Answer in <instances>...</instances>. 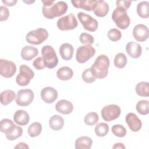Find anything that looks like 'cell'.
<instances>
[{
  "instance_id": "1",
  "label": "cell",
  "mask_w": 149,
  "mask_h": 149,
  "mask_svg": "<svg viewBox=\"0 0 149 149\" xmlns=\"http://www.w3.org/2000/svg\"><path fill=\"white\" fill-rule=\"evenodd\" d=\"M43 3L42 14L48 19H53L65 14L68 10V4L64 1H58L54 3V1H41Z\"/></svg>"
},
{
  "instance_id": "2",
  "label": "cell",
  "mask_w": 149,
  "mask_h": 149,
  "mask_svg": "<svg viewBox=\"0 0 149 149\" xmlns=\"http://www.w3.org/2000/svg\"><path fill=\"white\" fill-rule=\"evenodd\" d=\"M109 65V58L105 55H100L95 59L90 70L95 79H104L108 75Z\"/></svg>"
},
{
  "instance_id": "3",
  "label": "cell",
  "mask_w": 149,
  "mask_h": 149,
  "mask_svg": "<svg viewBox=\"0 0 149 149\" xmlns=\"http://www.w3.org/2000/svg\"><path fill=\"white\" fill-rule=\"evenodd\" d=\"M112 19L116 26L122 30L126 29L130 25V19L126 10L121 7H117L112 12Z\"/></svg>"
},
{
  "instance_id": "4",
  "label": "cell",
  "mask_w": 149,
  "mask_h": 149,
  "mask_svg": "<svg viewBox=\"0 0 149 149\" xmlns=\"http://www.w3.org/2000/svg\"><path fill=\"white\" fill-rule=\"evenodd\" d=\"M41 54L45 67L53 69L57 66L58 58L55 49L51 45H44L41 49Z\"/></svg>"
},
{
  "instance_id": "5",
  "label": "cell",
  "mask_w": 149,
  "mask_h": 149,
  "mask_svg": "<svg viewBox=\"0 0 149 149\" xmlns=\"http://www.w3.org/2000/svg\"><path fill=\"white\" fill-rule=\"evenodd\" d=\"M48 33L43 28H38L36 30L29 31L26 36V41L33 45H40L48 38Z\"/></svg>"
},
{
  "instance_id": "6",
  "label": "cell",
  "mask_w": 149,
  "mask_h": 149,
  "mask_svg": "<svg viewBox=\"0 0 149 149\" xmlns=\"http://www.w3.org/2000/svg\"><path fill=\"white\" fill-rule=\"evenodd\" d=\"M34 76V73L30 67L26 65H22L19 67V73L16 76V81L20 86H26Z\"/></svg>"
},
{
  "instance_id": "7",
  "label": "cell",
  "mask_w": 149,
  "mask_h": 149,
  "mask_svg": "<svg viewBox=\"0 0 149 149\" xmlns=\"http://www.w3.org/2000/svg\"><path fill=\"white\" fill-rule=\"evenodd\" d=\"M95 54V49L90 45L79 47L76 54V59L80 63H86Z\"/></svg>"
},
{
  "instance_id": "8",
  "label": "cell",
  "mask_w": 149,
  "mask_h": 149,
  "mask_svg": "<svg viewBox=\"0 0 149 149\" xmlns=\"http://www.w3.org/2000/svg\"><path fill=\"white\" fill-rule=\"evenodd\" d=\"M56 24L60 30H70L74 29L77 26L78 22L74 15L71 13L59 19Z\"/></svg>"
},
{
  "instance_id": "9",
  "label": "cell",
  "mask_w": 149,
  "mask_h": 149,
  "mask_svg": "<svg viewBox=\"0 0 149 149\" xmlns=\"http://www.w3.org/2000/svg\"><path fill=\"white\" fill-rule=\"evenodd\" d=\"M121 113L120 107L116 104L106 105L101 109V116L107 122L112 121L119 116Z\"/></svg>"
},
{
  "instance_id": "10",
  "label": "cell",
  "mask_w": 149,
  "mask_h": 149,
  "mask_svg": "<svg viewBox=\"0 0 149 149\" xmlns=\"http://www.w3.org/2000/svg\"><path fill=\"white\" fill-rule=\"evenodd\" d=\"M77 17L85 30L94 32L97 29L98 23L96 19L90 15L80 12L77 13Z\"/></svg>"
},
{
  "instance_id": "11",
  "label": "cell",
  "mask_w": 149,
  "mask_h": 149,
  "mask_svg": "<svg viewBox=\"0 0 149 149\" xmlns=\"http://www.w3.org/2000/svg\"><path fill=\"white\" fill-rule=\"evenodd\" d=\"M34 93L30 89L20 90L17 93L16 103L21 107H26L30 105L34 100Z\"/></svg>"
},
{
  "instance_id": "12",
  "label": "cell",
  "mask_w": 149,
  "mask_h": 149,
  "mask_svg": "<svg viewBox=\"0 0 149 149\" xmlns=\"http://www.w3.org/2000/svg\"><path fill=\"white\" fill-rule=\"evenodd\" d=\"M16 72V66L12 61L0 59V74L5 78L12 77Z\"/></svg>"
},
{
  "instance_id": "13",
  "label": "cell",
  "mask_w": 149,
  "mask_h": 149,
  "mask_svg": "<svg viewBox=\"0 0 149 149\" xmlns=\"http://www.w3.org/2000/svg\"><path fill=\"white\" fill-rule=\"evenodd\" d=\"M148 29L143 24L135 26L133 30V35L135 40L139 42H144L148 38Z\"/></svg>"
},
{
  "instance_id": "14",
  "label": "cell",
  "mask_w": 149,
  "mask_h": 149,
  "mask_svg": "<svg viewBox=\"0 0 149 149\" xmlns=\"http://www.w3.org/2000/svg\"><path fill=\"white\" fill-rule=\"evenodd\" d=\"M125 120L132 132H136L141 129L142 126L141 121L135 113L132 112L128 113L126 116Z\"/></svg>"
},
{
  "instance_id": "15",
  "label": "cell",
  "mask_w": 149,
  "mask_h": 149,
  "mask_svg": "<svg viewBox=\"0 0 149 149\" xmlns=\"http://www.w3.org/2000/svg\"><path fill=\"white\" fill-rule=\"evenodd\" d=\"M41 97L45 103L51 104L58 98V92L53 87H46L41 91Z\"/></svg>"
},
{
  "instance_id": "16",
  "label": "cell",
  "mask_w": 149,
  "mask_h": 149,
  "mask_svg": "<svg viewBox=\"0 0 149 149\" xmlns=\"http://www.w3.org/2000/svg\"><path fill=\"white\" fill-rule=\"evenodd\" d=\"M56 111L63 115H68L72 113L73 109L72 103L66 100H61L57 102L55 105Z\"/></svg>"
},
{
  "instance_id": "17",
  "label": "cell",
  "mask_w": 149,
  "mask_h": 149,
  "mask_svg": "<svg viewBox=\"0 0 149 149\" xmlns=\"http://www.w3.org/2000/svg\"><path fill=\"white\" fill-rule=\"evenodd\" d=\"M126 50L127 54L133 58H139L142 53L141 45L134 41L129 42L126 46Z\"/></svg>"
},
{
  "instance_id": "18",
  "label": "cell",
  "mask_w": 149,
  "mask_h": 149,
  "mask_svg": "<svg viewBox=\"0 0 149 149\" xmlns=\"http://www.w3.org/2000/svg\"><path fill=\"white\" fill-rule=\"evenodd\" d=\"M97 0H77L72 1L73 6L76 8H81L87 11L94 10Z\"/></svg>"
},
{
  "instance_id": "19",
  "label": "cell",
  "mask_w": 149,
  "mask_h": 149,
  "mask_svg": "<svg viewBox=\"0 0 149 149\" xmlns=\"http://www.w3.org/2000/svg\"><path fill=\"white\" fill-rule=\"evenodd\" d=\"M108 4L103 0H97L95 7L94 8V13L98 17H104L109 12Z\"/></svg>"
},
{
  "instance_id": "20",
  "label": "cell",
  "mask_w": 149,
  "mask_h": 149,
  "mask_svg": "<svg viewBox=\"0 0 149 149\" xmlns=\"http://www.w3.org/2000/svg\"><path fill=\"white\" fill-rule=\"evenodd\" d=\"M14 122L19 126H25L29 122L30 116L29 113L24 110H17L13 115Z\"/></svg>"
},
{
  "instance_id": "21",
  "label": "cell",
  "mask_w": 149,
  "mask_h": 149,
  "mask_svg": "<svg viewBox=\"0 0 149 149\" xmlns=\"http://www.w3.org/2000/svg\"><path fill=\"white\" fill-rule=\"evenodd\" d=\"M38 54V51L37 48L31 46L26 45L21 51V57L23 60L30 61L36 57Z\"/></svg>"
},
{
  "instance_id": "22",
  "label": "cell",
  "mask_w": 149,
  "mask_h": 149,
  "mask_svg": "<svg viewBox=\"0 0 149 149\" xmlns=\"http://www.w3.org/2000/svg\"><path fill=\"white\" fill-rule=\"evenodd\" d=\"M73 47L69 43L62 44L59 47V54L62 58L65 61L70 60L73 57Z\"/></svg>"
},
{
  "instance_id": "23",
  "label": "cell",
  "mask_w": 149,
  "mask_h": 149,
  "mask_svg": "<svg viewBox=\"0 0 149 149\" xmlns=\"http://www.w3.org/2000/svg\"><path fill=\"white\" fill-rule=\"evenodd\" d=\"M93 144L92 139L88 136H81L75 141L76 149H90Z\"/></svg>"
},
{
  "instance_id": "24",
  "label": "cell",
  "mask_w": 149,
  "mask_h": 149,
  "mask_svg": "<svg viewBox=\"0 0 149 149\" xmlns=\"http://www.w3.org/2000/svg\"><path fill=\"white\" fill-rule=\"evenodd\" d=\"M49 127L54 130L58 131L62 129L64 126V120L59 115H54L49 120Z\"/></svg>"
},
{
  "instance_id": "25",
  "label": "cell",
  "mask_w": 149,
  "mask_h": 149,
  "mask_svg": "<svg viewBox=\"0 0 149 149\" xmlns=\"http://www.w3.org/2000/svg\"><path fill=\"white\" fill-rule=\"evenodd\" d=\"M73 75V72L71 68L68 66H63L60 68L56 72L57 77L61 80H70Z\"/></svg>"
},
{
  "instance_id": "26",
  "label": "cell",
  "mask_w": 149,
  "mask_h": 149,
  "mask_svg": "<svg viewBox=\"0 0 149 149\" xmlns=\"http://www.w3.org/2000/svg\"><path fill=\"white\" fill-rule=\"evenodd\" d=\"M13 122L9 119H3L0 122V130L5 135L10 133L16 127Z\"/></svg>"
},
{
  "instance_id": "27",
  "label": "cell",
  "mask_w": 149,
  "mask_h": 149,
  "mask_svg": "<svg viewBox=\"0 0 149 149\" xmlns=\"http://www.w3.org/2000/svg\"><path fill=\"white\" fill-rule=\"evenodd\" d=\"M1 102L3 105H7L16 98L15 93L11 90L3 91L1 93Z\"/></svg>"
},
{
  "instance_id": "28",
  "label": "cell",
  "mask_w": 149,
  "mask_h": 149,
  "mask_svg": "<svg viewBox=\"0 0 149 149\" xmlns=\"http://www.w3.org/2000/svg\"><path fill=\"white\" fill-rule=\"evenodd\" d=\"M137 12L138 15L142 18L149 17V3L147 1H142L137 6Z\"/></svg>"
},
{
  "instance_id": "29",
  "label": "cell",
  "mask_w": 149,
  "mask_h": 149,
  "mask_svg": "<svg viewBox=\"0 0 149 149\" xmlns=\"http://www.w3.org/2000/svg\"><path fill=\"white\" fill-rule=\"evenodd\" d=\"M135 90L137 94L141 97H148L149 96V84L148 82L141 81L138 83Z\"/></svg>"
},
{
  "instance_id": "30",
  "label": "cell",
  "mask_w": 149,
  "mask_h": 149,
  "mask_svg": "<svg viewBox=\"0 0 149 149\" xmlns=\"http://www.w3.org/2000/svg\"><path fill=\"white\" fill-rule=\"evenodd\" d=\"M42 131V126L40 123L36 122L31 123L27 129V133L31 137L39 136Z\"/></svg>"
},
{
  "instance_id": "31",
  "label": "cell",
  "mask_w": 149,
  "mask_h": 149,
  "mask_svg": "<svg viewBox=\"0 0 149 149\" xmlns=\"http://www.w3.org/2000/svg\"><path fill=\"white\" fill-rule=\"evenodd\" d=\"M114 65L119 69L123 68L127 62V59L126 55L123 53H118L116 55L114 58Z\"/></svg>"
},
{
  "instance_id": "32",
  "label": "cell",
  "mask_w": 149,
  "mask_h": 149,
  "mask_svg": "<svg viewBox=\"0 0 149 149\" xmlns=\"http://www.w3.org/2000/svg\"><path fill=\"white\" fill-rule=\"evenodd\" d=\"M136 110L141 115H146L149 112V102L147 100H140L136 104Z\"/></svg>"
},
{
  "instance_id": "33",
  "label": "cell",
  "mask_w": 149,
  "mask_h": 149,
  "mask_svg": "<svg viewBox=\"0 0 149 149\" xmlns=\"http://www.w3.org/2000/svg\"><path fill=\"white\" fill-rule=\"evenodd\" d=\"M94 131L97 136L104 137L109 132V126L106 123H98L95 127Z\"/></svg>"
},
{
  "instance_id": "34",
  "label": "cell",
  "mask_w": 149,
  "mask_h": 149,
  "mask_svg": "<svg viewBox=\"0 0 149 149\" xmlns=\"http://www.w3.org/2000/svg\"><path fill=\"white\" fill-rule=\"evenodd\" d=\"M99 119L98 114L94 112H91L87 113L84 117V123L88 126H92L96 124Z\"/></svg>"
},
{
  "instance_id": "35",
  "label": "cell",
  "mask_w": 149,
  "mask_h": 149,
  "mask_svg": "<svg viewBox=\"0 0 149 149\" xmlns=\"http://www.w3.org/2000/svg\"><path fill=\"white\" fill-rule=\"evenodd\" d=\"M111 131L112 133L119 137H123L126 134V128L121 125H114L112 128Z\"/></svg>"
},
{
  "instance_id": "36",
  "label": "cell",
  "mask_w": 149,
  "mask_h": 149,
  "mask_svg": "<svg viewBox=\"0 0 149 149\" xmlns=\"http://www.w3.org/2000/svg\"><path fill=\"white\" fill-rule=\"evenodd\" d=\"M22 133H23L22 128L19 126H16L15 128L10 133L5 136L8 140L10 141H13L20 137L22 135Z\"/></svg>"
},
{
  "instance_id": "37",
  "label": "cell",
  "mask_w": 149,
  "mask_h": 149,
  "mask_svg": "<svg viewBox=\"0 0 149 149\" xmlns=\"http://www.w3.org/2000/svg\"><path fill=\"white\" fill-rule=\"evenodd\" d=\"M108 37L112 41H119L122 37L121 32L116 29H110L107 33Z\"/></svg>"
},
{
  "instance_id": "38",
  "label": "cell",
  "mask_w": 149,
  "mask_h": 149,
  "mask_svg": "<svg viewBox=\"0 0 149 149\" xmlns=\"http://www.w3.org/2000/svg\"><path fill=\"white\" fill-rule=\"evenodd\" d=\"M82 79L84 81L87 83H93L95 80V78L93 75L90 68H88L85 69L82 73Z\"/></svg>"
},
{
  "instance_id": "39",
  "label": "cell",
  "mask_w": 149,
  "mask_h": 149,
  "mask_svg": "<svg viewBox=\"0 0 149 149\" xmlns=\"http://www.w3.org/2000/svg\"><path fill=\"white\" fill-rule=\"evenodd\" d=\"M80 41L83 44L86 45H91L94 42V38L92 35L86 33H83L80 35L79 37Z\"/></svg>"
},
{
  "instance_id": "40",
  "label": "cell",
  "mask_w": 149,
  "mask_h": 149,
  "mask_svg": "<svg viewBox=\"0 0 149 149\" xmlns=\"http://www.w3.org/2000/svg\"><path fill=\"white\" fill-rule=\"evenodd\" d=\"M33 65L37 70H42L45 68L43 58L41 56L36 58L33 62Z\"/></svg>"
},
{
  "instance_id": "41",
  "label": "cell",
  "mask_w": 149,
  "mask_h": 149,
  "mask_svg": "<svg viewBox=\"0 0 149 149\" xmlns=\"http://www.w3.org/2000/svg\"><path fill=\"white\" fill-rule=\"evenodd\" d=\"M9 16V9L4 6H0V21H5L8 19Z\"/></svg>"
},
{
  "instance_id": "42",
  "label": "cell",
  "mask_w": 149,
  "mask_h": 149,
  "mask_svg": "<svg viewBox=\"0 0 149 149\" xmlns=\"http://www.w3.org/2000/svg\"><path fill=\"white\" fill-rule=\"evenodd\" d=\"M132 3V1H125V0H119L116 2V4L117 7H121L127 10L130 7Z\"/></svg>"
},
{
  "instance_id": "43",
  "label": "cell",
  "mask_w": 149,
  "mask_h": 149,
  "mask_svg": "<svg viewBox=\"0 0 149 149\" xmlns=\"http://www.w3.org/2000/svg\"><path fill=\"white\" fill-rule=\"evenodd\" d=\"M2 3H4L5 5L8 6H15V4L17 3V0H11V1H6V0H2Z\"/></svg>"
},
{
  "instance_id": "44",
  "label": "cell",
  "mask_w": 149,
  "mask_h": 149,
  "mask_svg": "<svg viewBox=\"0 0 149 149\" xmlns=\"http://www.w3.org/2000/svg\"><path fill=\"white\" fill-rule=\"evenodd\" d=\"M29 148V147L26 143H22V142L18 143L15 147V148Z\"/></svg>"
},
{
  "instance_id": "45",
  "label": "cell",
  "mask_w": 149,
  "mask_h": 149,
  "mask_svg": "<svg viewBox=\"0 0 149 149\" xmlns=\"http://www.w3.org/2000/svg\"><path fill=\"white\" fill-rule=\"evenodd\" d=\"M112 148H125V147L124 146V144L123 143H115L114 144V146L112 147Z\"/></svg>"
}]
</instances>
